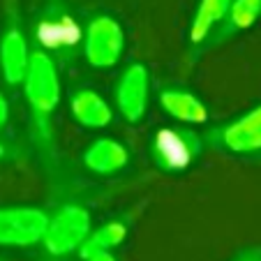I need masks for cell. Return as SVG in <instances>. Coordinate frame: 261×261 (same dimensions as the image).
Listing matches in <instances>:
<instances>
[{"label": "cell", "instance_id": "cell-1", "mask_svg": "<svg viewBox=\"0 0 261 261\" xmlns=\"http://www.w3.org/2000/svg\"><path fill=\"white\" fill-rule=\"evenodd\" d=\"M25 97L33 109V114L37 120L44 123L51 114L56 111L60 102V79L58 69H56L54 60L42 51H35L30 56V65L23 79Z\"/></svg>", "mask_w": 261, "mask_h": 261}, {"label": "cell", "instance_id": "cell-2", "mask_svg": "<svg viewBox=\"0 0 261 261\" xmlns=\"http://www.w3.org/2000/svg\"><path fill=\"white\" fill-rule=\"evenodd\" d=\"M201 150V139L182 127H162L150 141L153 162L167 173H180L190 169Z\"/></svg>", "mask_w": 261, "mask_h": 261}, {"label": "cell", "instance_id": "cell-3", "mask_svg": "<svg viewBox=\"0 0 261 261\" xmlns=\"http://www.w3.org/2000/svg\"><path fill=\"white\" fill-rule=\"evenodd\" d=\"M90 233V213L84 206H67L58 208L54 217H49L44 231V243L46 252L54 256H65L72 254L74 250L79 252V247L84 245V241Z\"/></svg>", "mask_w": 261, "mask_h": 261}, {"label": "cell", "instance_id": "cell-4", "mask_svg": "<svg viewBox=\"0 0 261 261\" xmlns=\"http://www.w3.org/2000/svg\"><path fill=\"white\" fill-rule=\"evenodd\" d=\"M49 215L37 208H0V245L30 247L42 243Z\"/></svg>", "mask_w": 261, "mask_h": 261}, {"label": "cell", "instance_id": "cell-5", "mask_svg": "<svg viewBox=\"0 0 261 261\" xmlns=\"http://www.w3.org/2000/svg\"><path fill=\"white\" fill-rule=\"evenodd\" d=\"M125 35L123 28L111 16H95L86 30V60L93 67H114L123 56Z\"/></svg>", "mask_w": 261, "mask_h": 261}, {"label": "cell", "instance_id": "cell-6", "mask_svg": "<svg viewBox=\"0 0 261 261\" xmlns=\"http://www.w3.org/2000/svg\"><path fill=\"white\" fill-rule=\"evenodd\" d=\"M148 69L143 65L134 63L123 72L116 88V102H118V111L127 123H139L146 114L148 107Z\"/></svg>", "mask_w": 261, "mask_h": 261}, {"label": "cell", "instance_id": "cell-7", "mask_svg": "<svg viewBox=\"0 0 261 261\" xmlns=\"http://www.w3.org/2000/svg\"><path fill=\"white\" fill-rule=\"evenodd\" d=\"M220 146L231 153H256L261 150V107L252 109L243 118L217 132Z\"/></svg>", "mask_w": 261, "mask_h": 261}, {"label": "cell", "instance_id": "cell-8", "mask_svg": "<svg viewBox=\"0 0 261 261\" xmlns=\"http://www.w3.org/2000/svg\"><path fill=\"white\" fill-rule=\"evenodd\" d=\"M30 51L25 37L19 28H10L0 42V67L7 84H23L25 72L30 65Z\"/></svg>", "mask_w": 261, "mask_h": 261}, {"label": "cell", "instance_id": "cell-9", "mask_svg": "<svg viewBox=\"0 0 261 261\" xmlns=\"http://www.w3.org/2000/svg\"><path fill=\"white\" fill-rule=\"evenodd\" d=\"M84 164L88 171L99 176L118 173L127 164V148L114 139H97L84 153Z\"/></svg>", "mask_w": 261, "mask_h": 261}, {"label": "cell", "instance_id": "cell-10", "mask_svg": "<svg viewBox=\"0 0 261 261\" xmlns=\"http://www.w3.org/2000/svg\"><path fill=\"white\" fill-rule=\"evenodd\" d=\"M69 109H72L74 120L84 127H107L111 123V107L107 104V99L102 97L99 93L90 88L76 90L72 95V102H69Z\"/></svg>", "mask_w": 261, "mask_h": 261}, {"label": "cell", "instance_id": "cell-11", "mask_svg": "<svg viewBox=\"0 0 261 261\" xmlns=\"http://www.w3.org/2000/svg\"><path fill=\"white\" fill-rule=\"evenodd\" d=\"M160 104L169 116H173L180 123L201 125L208 120V107L192 93L180 88H167L160 93Z\"/></svg>", "mask_w": 261, "mask_h": 261}, {"label": "cell", "instance_id": "cell-12", "mask_svg": "<svg viewBox=\"0 0 261 261\" xmlns=\"http://www.w3.org/2000/svg\"><path fill=\"white\" fill-rule=\"evenodd\" d=\"M125 236H127V224L125 222H107V224H102V227L88 233L84 245L79 247L81 259H90V256L102 254V252H111L125 241Z\"/></svg>", "mask_w": 261, "mask_h": 261}, {"label": "cell", "instance_id": "cell-13", "mask_svg": "<svg viewBox=\"0 0 261 261\" xmlns=\"http://www.w3.org/2000/svg\"><path fill=\"white\" fill-rule=\"evenodd\" d=\"M231 3L233 0H201L197 14H194L192 28H190V40L194 44H201L208 35H211V30L227 16Z\"/></svg>", "mask_w": 261, "mask_h": 261}, {"label": "cell", "instance_id": "cell-14", "mask_svg": "<svg viewBox=\"0 0 261 261\" xmlns=\"http://www.w3.org/2000/svg\"><path fill=\"white\" fill-rule=\"evenodd\" d=\"M259 14H261V0H233L227 16H224V25L217 33V42L238 33V30L250 28L259 19Z\"/></svg>", "mask_w": 261, "mask_h": 261}, {"label": "cell", "instance_id": "cell-15", "mask_svg": "<svg viewBox=\"0 0 261 261\" xmlns=\"http://www.w3.org/2000/svg\"><path fill=\"white\" fill-rule=\"evenodd\" d=\"M7 118H10V107H7V99L0 93V127L7 123Z\"/></svg>", "mask_w": 261, "mask_h": 261}, {"label": "cell", "instance_id": "cell-16", "mask_svg": "<svg viewBox=\"0 0 261 261\" xmlns=\"http://www.w3.org/2000/svg\"><path fill=\"white\" fill-rule=\"evenodd\" d=\"M238 261H261V250H252V252H245Z\"/></svg>", "mask_w": 261, "mask_h": 261}, {"label": "cell", "instance_id": "cell-17", "mask_svg": "<svg viewBox=\"0 0 261 261\" xmlns=\"http://www.w3.org/2000/svg\"><path fill=\"white\" fill-rule=\"evenodd\" d=\"M86 261H116V256L111 254V252H102V254H95V256H90V259H86Z\"/></svg>", "mask_w": 261, "mask_h": 261}, {"label": "cell", "instance_id": "cell-18", "mask_svg": "<svg viewBox=\"0 0 261 261\" xmlns=\"http://www.w3.org/2000/svg\"><path fill=\"white\" fill-rule=\"evenodd\" d=\"M3 155H5V146H3V143H0V158H3Z\"/></svg>", "mask_w": 261, "mask_h": 261}]
</instances>
